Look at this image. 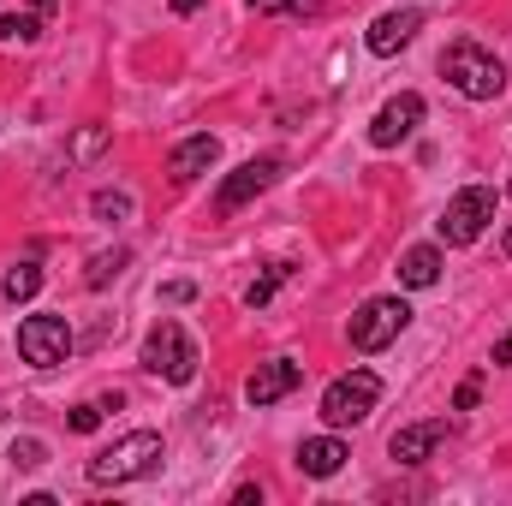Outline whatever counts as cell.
<instances>
[{
  "mask_svg": "<svg viewBox=\"0 0 512 506\" xmlns=\"http://www.w3.org/2000/svg\"><path fill=\"white\" fill-rule=\"evenodd\" d=\"M155 459H161V435H155V429H131L126 441L102 447V453L84 465V477H90L96 489H108V483L120 489V483H131V477H149Z\"/></svg>",
  "mask_w": 512,
  "mask_h": 506,
  "instance_id": "cell-1",
  "label": "cell"
},
{
  "mask_svg": "<svg viewBox=\"0 0 512 506\" xmlns=\"http://www.w3.org/2000/svg\"><path fill=\"white\" fill-rule=\"evenodd\" d=\"M441 72H447V84H453L459 96H471V102H495V96L507 90L501 60H495L489 48H477V42H453V48L441 54Z\"/></svg>",
  "mask_w": 512,
  "mask_h": 506,
  "instance_id": "cell-2",
  "label": "cell"
},
{
  "mask_svg": "<svg viewBox=\"0 0 512 506\" xmlns=\"http://www.w3.org/2000/svg\"><path fill=\"white\" fill-rule=\"evenodd\" d=\"M376 399H382V376H376V370H352V376L328 381V393H322V423H328V429L364 423V417L376 411Z\"/></svg>",
  "mask_w": 512,
  "mask_h": 506,
  "instance_id": "cell-3",
  "label": "cell"
},
{
  "mask_svg": "<svg viewBox=\"0 0 512 506\" xmlns=\"http://www.w3.org/2000/svg\"><path fill=\"white\" fill-rule=\"evenodd\" d=\"M143 370L161 381H191L197 376V346L179 322H155L149 340H143Z\"/></svg>",
  "mask_w": 512,
  "mask_h": 506,
  "instance_id": "cell-4",
  "label": "cell"
},
{
  "mask_svg": "<svg viewBox=\"0 0 512 506\" xmlns=\"http://www.w3.org/2000/svg\"><path fill=\"white\" fill-rule=\"evenodd\" d=\"M489 221H495V191H489V185H465V191L447 203V215H441L435 227H441L447 245H471V239H483Z\"/></svg>",
  "mask_w": 512,
  "mask_h": 506,
  "instance_id": "cell-5",
  "label": "cell"
},
{
  "mask_svg": "<svg viewBox=\"0 0 512 506\" xmlns=\"http://www.w3.org/2000/svg\"><path fill=\"white\" fill-rule=\"evenodd\" d=\"M66 352H72L66 316H24V322H18V358H24V364L54 370V364H66Z\"/></svg>",
  "mask_w": 512,
  "mask_h": 506,
  "instance_id": "cell-6",
  "label": "cell"
},
{
  "mask_svg": "<svg viewBox=\"0 0 512 506\" xmlns=\"http://www.w3.org/2000/svg\"><path fill=\"white\" fill-rule=\"evenodd\" d=\"M405 322H411L405 298H370V304L352 316V346H358V352H382V346H393V340L405 334Z\"/></svg>",
  "mask_w": 512,
  "mask_h": 506,
  "instance_id": "cell-7",
  "label": "cell"
},
{
  "mask_svg": "<svg viewBox=\"0 0 512 506\" xmlns=\"http://www.w3.org/2000/svg\"><path fill=\"white\" fill-rule=\"evenodd\" d=\"M417 120H423V96L405 90V96H393L382 114L370 120V143H376V149H393V143H405V137L417 131Z\"/></svg>",
  "mask_w": 512,
  "mask_h": 506,
  "instance_id": "cell-8",
  "label": "cell"
},
{
  "mask_svg": "<svg viewBox=\"0 0 512 506\" xmlns=\"http://www.w3.org/2000/svg\"><path fill=\"white\" fill-rule=\"evenodd\" d=\"M274 179H280V161H274V155H262V161H245V167H239V173L221 185V215H239V209H245L251 197H262Z\"/></svg>",
  "mask_w": 512,
  "mask_h": 506,
  "instance_id": "cell-9",
  "label": "cell"
},
{
  "mask_svg": "<svg viewBox=\"0 0 512 506\" xmlns=\"http://www.w3.org/2000/svg\"><path fill=\"white\" fill-rule=\"evenodd\" d=\"M298 381H304V364H292V358H268V364H256L251 370L245 393H251V405H274V399H286Z\"/></svg>",
  "mask_w": 512,
  "mask_h": 506,
  "instance_id": "cell-10",
  "label": "cell"
},
{
  "mask_svg": "<svg viewBox=\"0 0 512 506\" xmlns=\"http://www.w3.org/2000/svg\"><path fill=\"white\" fill-rule=\"evenodd\" d=\"M441 441H447V423L435 417V423H411V429H399V435L387 441V453H393L399 465H423Z\"/></svg>",
  "mask_w": 512,
  "mask_h": 506,
  "instance_id": "cell-11",
  "label": "cell"
},
{
  "mask_svg": "<svg viewBox=\"0 0 512 506\" xmlns=\"http://www.w3.org/2000/svg\"><path fill=\"white\" fill-rule=\"evenodd\" d=\"M417 30H423V12H417V6H405V12H382V18L370 24V54H399Z\"/></svg>",
  "mask_w": 512,
  "mask_h": 506,
  "instance_id": "cell-12",
  "label": "cell"
},
{
  "mask_svg": "<svg viewBox=\"0 0 512 506\" xmlns=\"http://www.w3.org/2000/svg\"><path fill=\"white\" fill-rule=\"evenodd\" d=\"M346 459H352V453H346V441H334V435H310V441L298 447V471H304V477H334Z\"/></svg>",
  "mask_w": 512,
  "mask_h": 506,
  "instance_id": "cell-13",
  "label": "cell"
},
{
  "mask_svg": "<svg viewBox=\"0 0 512 506\" xmlns=\"http://www.w3.org/2000/svg\"><path fill=\"white\" fill-rule=\"evenodd\" d=\"M215 155H221V143H215L209 131H197V137H185V143L173 149L167 167H173V179H197L203 167H215Z\"/></svg>",
  "mask_w": 512,
  "mask_h": 506,
  "instance_id": "cell-14",
  "label": "cell"
},
{
  "mask_svg": "<svg viewBox=\"0 0 512 506\" xmlns=\"http://www.w3.org/2000/svg\"><path fill=\"white\" fill-rule=\"evenodd\" d=\"M399 280H405V286H435V280H441V251H435V245L405 251L399 256Z\"/></svg>",
  "mask_w": 512,
  "mask_h": 506,
  "instance_id": "cell-15",
  "label": "cell"
},
{
  "mask_svg": "<svg viewBox=\"0 0 512 506\" xmlns=\"http://www.w3.org/2000/svg\"><path fill=\"white\" fill-rule=\"evenodd\" d=\"M0 292H6L12 304H24V298H36V292H42V268H36V262H18V268H6V280H0Z\"/></svg>",
  "mask_w": 512,
  "mask_h": 506,
  "instance_id": "cell-16",
  "label": "cell"
},
{
  "mask_svg": "<svg viewBox=\"0 0 512 506\" xmlns=\"http://www.w3.org/2000/svg\"><path fill=\"white\" fill-rule=\"evenodd\" d=\"M286 274H292V262H274L262 280H251V286H245V304H251V310H256V304H268V298H274V286H280Z\"/></svg>",
  "mask_w": 512,
  "mask_h": 506,
  "instance_id": "cell-17",
  "label": "cell"
},
{
  "mask_svg": "<svg viewBox=\"0 0 512 506\" xmlns=\"http://www.w3.org/2000/svg\"><path fill=\"white\" fill-rule=\"evenodd\" d=\"M96 215H102V221H126L131 197H126V191H96Z\"/></svg>",
  "mask_w": 512,
  "mask_h": 506,
  "instance_id": "cell-18",
  "label": "cell"
},
{
  "mask_svg": "<svg viewBox=\"0 0 512 506\" xmlns=\"http://www.w3.org/2000/svg\"><path fill=\"white\" fill-rule=\"evenodd\" d=\"M120 262H126V251H102L96 262H90V286H108V280L120 274Z\"/></svg>",
  "mask_w": 512,
  "mask_h": 506,
  "instance_id": "cell-19",
  "label": "cell"
},
{
  "mask_svg": "<svg viewBox=\"0 0 512 506\" xmlns=\"http://www.w3.org/2000/svg\"><path fill=\"white\" fill-rule=\"evenodd\" d=\"M102 411H108V405H96V399H84V405H72V417H66V423H72L78 435H90V429L102 423Z\"/></svg>",
  "mask_w": 512,
  "mask_h": 506,
  "instance_id": "cell-20",
  "label": "cell"
},
{
  "mask_svg": "<svg viewBox=\"0 0 512 506\" xmlns=\"http://www.w3.org/2000/svg\"><path fill=\"white\" fill-rule=\"evenodd\" d=\"M251 12H298V18H310L316 0H251Z\"/></svg>",
  "mask_w": 512,
  "mask_h": 506,
  "instance_id": "cell-21",
  "label": "cell"
},
{
  "mask_svg": "<svg viewBox=\"0 0 512 506\" xmlns=\"http://www.w3.org/2000/svg\"><path fill=\"white\" fill-rule=\"evenodd\" d=\"M42 459H48V453H42V441H18V447H12V465H24V471H30V465H42Z\"/></svg>",
  "mask_w": 512,
  "mask_h": 506,
  "instance_id": "cell-22",
  "label": "cell"
},
{
  "mask_svg": "<svg viewBox=\"0 0 512 506\" xmlns=\"http://www.w3.org/2000/svg\"><path fill=\"white\" fill-rule=\"evenodd\" d=\"M102 143H108V131H84V137H78V143H72V155H96V149H102Z\"/></svg>",
  "mask_w": 512,
  "mask_h": 506,
  "instance_id": "cell-23",
  "label": "cell"
},
{
  "mask_svg": "<svg viewBox=\"0 0 512 506\" xmlns=\"http://www.w3.org/2000/svg\"><path fill=\"white\" fill-rule=\"evenodd\" d=\"M477 399H483V381L471 376V381H465V387H459V399H453V405H459V411H471Z\"/></svg>",
  "mask_w": 512,
  "mask_h": 506,
  "instance_id": "cell-24",
  "label": "cell"
},
{
  "mask_svg": "<svg viewBox=\"0 0 512 506\" xmlns=\"http://www.w3.org/2000/svg\"><path fill=\"white\" fill-rule=\"evenodd\" d=\"M191 292H197V286H191V280H173V286H167V292H161V298H167V304H185V298H191Z\"/></svg>",
  "mask_w": 512,
  "mask_h": 506,
  "instance_id": "cell-25",
  "label": "cell"
},
{
  "mask_svg": "<svg viewBox=\"0 0 512 506\" xmlns=\"http://www.w3.org/2000/svg\"><path fill=\"white\" fill-rule=\"evenodd\" d=\"M495 364H512V328L495 340Z\"/></svg>",
  "mask_w": 512,
  "mask_h": 506,
  "instance_id": "cell-26",
  "label": "cell"
},
{
  "mask_svg": "<svg viewBox=\"0 0 512 506\" xmlns=\"http://www.w3.org/2000/svg\"><path fill=\"white\" fill-rule=\"evenodd\" d=\"M197 6H203V0H173V12H197Z\"/></svg>",
  "mask_w": 512,
  "mask_h": 506,
  "instance_id": "cell-27",
  "label": "cell"
},
{
  "mask_svg": "<svg viewBox=\"0 0 512 506\" xmlns=\"http://www.w3.org/2000/svg\"><path fill=\"white\" fill-rule=\"evenodd\" d=\"M507 256H512V227H507Z\"/></svg>",
  "mask_w": 512,
  "mask_h": 506,
  "instance_id": "cell-28",
  "label": "cell"
},
{
  "mask_svg": "<svg viewBox=\"0 0 512 506\" xmlns=\"http://www.w3.org/2000/svg\"><path fill=\"white\" fill-rule=\"evenodd\" d=\"M507 191H512V185H507Z\"/></svg>",
  "mask_w": 512,
  "mask_h": 506,
  "instance_id": "cell-29",
  "label": "cell"
}]
</instances>
